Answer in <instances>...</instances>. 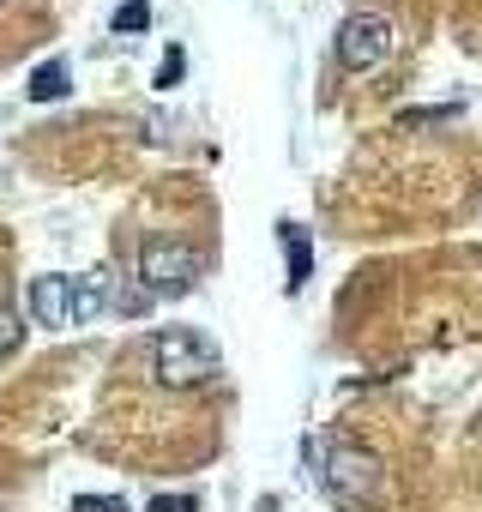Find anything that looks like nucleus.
<instances>
[{
	"mask_svg": "<svg viewBox=\"0 0 482 512\" xmlns=\"http://www.w3.org/2000/svg\"><path fill=\"white\" fill-rule=\"evenodd\" d=\"M217 374H223V356H217V344H211L205 332H193V326H163V332L151 338V380H157V386L187 392V386H205V380H217Z\"/></svg>",
	"mask_w": 482,
	"mask_h": 512,
	"instance_id": "f257e3e1",
	"label": "nucleus"
},
{
	"mask_svg": "<svg viewBox=\"0 0 482 512\" xmlns=\"http://www.w3.org/2000/svg\"><path fill=\"white\" fill-rule=\"evenodd\" d=\"M199 272L205 266H199V253L187 241H145V253H139V290L157 296V302L187 296L199 284Z\"/></svg>",
	"mask_w": 482,
	"mask_h": 512,
	"instance_id": "f03ea898",
	"label": "nucleus"
},
{
	"mask_svg": "<svg viewBox=\"0 0 482 512\" xmlns=\"http://www.w3.org/2000/svg\"><path fill=\"white\" fill-rule=\"evenodd\" d=\"M392 49H398V25L386 13H350L338 25V67L344 73H374L392 61Z\"/></svg>",
	"mask_w": 482,
	"mask_h": 512,
	"instance_id": "7ed1b4c3",
	"label": "nucleus"
},
{
	"mask_svg": "<svg viewBox=\"0 0 482 512\" xmlns=\"http://www.w3.org/2000/svg\"><path fill=\"white\" fill-rule=\"evenodd\" d=\"M320 482H326L338 500H374L380 464H374V452H362V446H332L326 464H320Z\"/></svg>",
	"mask_w": 482,
	"mask_h": 512,
	"instance_id": "20e7f679",
	"label": "nucleus"
},
{
	"mask_svg": "<svg viewBox=\"0 0 482 512\" xmlns=\"http://www.w3.org/2000/svg\"><path fill=\"white\" fill-rule=\"evenodd\" d=\"M31 314H37V326H73V278H61V272H49V278H37L31 284Z\"/></svg>",
	"mask_w": 482,
	"mask_h": 512,
	"instance_id": "39448f33",
	"label": "nucleus"
},
{
	"mask_svg": "<svg viewBox=\"0 0 482 512\" xmlns=\"http://www.w3.org/2000/svg\"><path fill=\"white\" fill-rule=\"evenodd\" d=\"M278 241H284V266H290L284 290L302 296V284L314 278V241H308V229H296V223H278Z\"/></svg>",
	"mask_w": 482,
	"mask_h": 512,
	"instance_id": "423d86ee",
	"label": "nucleus"
},
{
	"mask_svg": "<svg viewBox=\"0 0 482 512\" xmlns=\"http://www.w3.org/2000/svg\"><path fill=\"white\" fill-rule=\"evenodd\" d=\"M109 284H115V272H85V278H73V326H91V320L109 308Z\"/></svg>",
	"mask_w": 482,
	"mask_h": 512,
	"instance_id": "0eeeda50",
	"label": "nucleus"
},
{
	"mask_svg": "<svg viewBox=\"0 0 482 512\" xmlns=\"http://www.w3.org/2000/svg\"><path fill=\"white\" fill-rule=\"evenodd\" d=\"M25 91H31V103H55V97H67V91H73V67H67V61H43V67L31 73V85H25Z\"/></svg>",
	"mask_w": 482,
	"mask_h": 512,
	"instance_id": "6e6552de",
	"label": "nucleus"
},
{
	"mask_svg": "<svg viewBox=\"0 0 482 512\" xmlns=\"http://www.w3.org/2000/svg\"><path fill=\"white\" fill-rule=\"evenodd\" d=\"M115 31H121V37H139V31H151V7H145V0H127V7L115 13Z\"/></svg>",
	"mask_w": 482,
	"mask_h": 512,
	"instance_id": "1a4fd4ad",
	"label": "nucleus"
},
{
	"mask_svg": "<svg viewBox=\"0 0 482 512\" xmlns=\"http://www.w3.org/2000/svg\"><path fill=\"white\" fill-rule=\"evenodd\" d=\"M181 73H187V55L169 43V49H163V67H157V91H175V85H181Z\"/></svg>",
	"mask_w": 482,
	"mask_h": 512,
	"instance_id": "9d476101",
	"label": "nucleus"
},
{
	"mask_svg": "<svg viewBox=\"0 0 482 512\" xmlns=\"http://www.w3.org/2000/svg\"><path fill=\"white\" fill-rule=\"evenodd\" d=\"M19 338H25V326H19V314L0 302V356H13L19 350Z\"/></svg>",
	"mask_w": 482,
	"mask_h": 512,
	"instance_id": "9b49d317",
	"label": "nucleus"
},
{
	"mask_svg": "<svg viewBox=\"0 0 482 512\" xmlns=\"http://www.w3.org/2000/svg\"><path fill=\"white\" fill-rule=\"evenodd\" d=\"M145 512H199V500H193V494H151Z\"/></svg>",
	"mask_w": 482,
	"mask_h": 512,
	"instance_id": "f8f14e48",
	"label": "nucleus"
},
{
	"mask_svg": "<svg viewBox=\"0 0 482 512\" xmlns=\"http://www.w3.org/2000/svg\"><path fill=\"white\" fill-rule=\"evenodd\" d=\"M73 512H127V500H121V494H109V500H103V494H85Z\"/></svg>",
	"mask_w": 482,
	"mask_h": 512,
	"instance_id": "ddd939ff",
	"label": "nucleus"
}]
</instances>
